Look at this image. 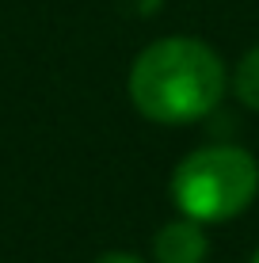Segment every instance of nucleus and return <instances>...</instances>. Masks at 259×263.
<instances>
[{"label":"nucleus","instance_id":"obj_1","mask_svg":"<svg viewBox=\"0 0 259 263\" xmlns=\"http://www.w3.org/2000/svg\"><path fill=\"white\" fill-rule=\"evenodd\" d=\"M225 96V65L202 39H160L130 69V99L145 119L183 126L210 115Z\"/></svg>","mask_w":259,"mask_h":263},{"label":"nucleus","instance_id":"obj_2","mask_svg":"<svg viewBox=\"0 0 259 263\" xmlns=\"http://www.w3.org/2000/svg\"><path fill=\"white\" fill-rule=\"evenodd\" d=\"M259 191V164L236 145L194 149L172 172V198L191 221H229Z\"/></svg>","mask_w":259,"mask_h":263},{"label":"nucleus","instance_id":"obj_3","mask_svg":"<svg viewBox=\"0 0 259 263\" xmlns=\"http://www.w3.org/2000/svg\"><path fill=\"white\" fill-rule=\"evenodd\" d=\"M153 252H156V263H202L206 252H210V244H206L202 225L191 221V217H183V221H168L164 229L156 233Z\"/></svg>","mask_w":259,"mask_h":263},{"label":"nucleus","instance_id":"obj_4","mask_svg":"<svg viewBox=\"0 0 259 263\" xmlns=\"http://www.w3.org/2000/svg\"><path fill=\"white\" fill-rule=\"evenodd\" d=\"M233 88H236V99H240V103L252 107V111H259V46L248 50L244 58H240Z\"/></svg>","mask_w":259,"mask_h":263},{"label":"nucleus","instance_id":"obj_5","mask_svg":"<svg viewBox=\"0 0 259 263\" xmlns=\"http://www.w3.org/2000/svg\"><path fill=\"white\" fill-rule=\"evenodd\" d=\"M95 263H145V259H137V256H130V252H107V256H99Z\"/></svg>","mask_w":259,"mask_h":263},{"label":"nucleus","instance_id":"obj_6","mask_svg":"<svg viewBox=\"0 0 259 263\" xmlns=\"http://www.w3.org/2000/svg\"><path fill=\"white\" fill-rule=\"evenodd\" d=\"M252 263H259V252H255V256H252Z\"/></svg>","mask_w":259,"mask_h":263}]
</instances>
